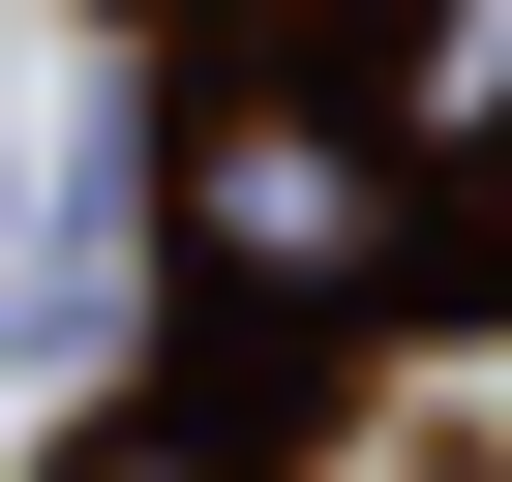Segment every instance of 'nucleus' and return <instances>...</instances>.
<instances>
[{
	"instance_id": "f257e3e1",
	"label": "nucleus",
	"mask_w": 512,
	"mask_h": 482,
	"mask_svg": "<svg viewBox=\"0 0 512 482\" xmlns=\"http://www.w3.org/2000/svg\"><path fill=\"white\" fill-rule=\"evenodd\" d=\"M211 241H241V272H332V241H362V151L332 121H211Z\"/></svg>"
},
{
	"instance_id": "f03ea898",
	"label": "nucleus",
	"mask_w": 512,
	"mask_h": 482,
	"mask_svg": "<svg viewBox=\"0 0 512 482\" xmlns=\"http://www.w3.org/2000/svg\"><path fill=\"white\" fill-rule=\"evenodd\" d=\"M482 121H512V0H452V31L392 61V151H482Z\"/></svg>"
},
{
	"instance_id": "7ed1b4c3",
	"label": "nucleus",
	"mask_w": 512,
	"mask_h": 482,
	"mask_svg": "<svg viewBox=\"0 0 512 482\" xmlns=\"http://www.w3.org/2000/svg\"><path fill=\"white\" fill-rule=\"evenodd\" d=\"M91 482H211V452H91Z\"/></svg>"
}]
</instances>
